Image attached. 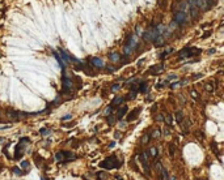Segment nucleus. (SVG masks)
Masks as SVG:
<instances>
[{"mask_svg": "<svg viewBox=\"0 0 224 180\" xmlns=\"http://www.w3.org/2000/svg\"><path fill=\"white\" fill-rule=\"evenodd\" d=\"M100 166L102 167V168H106V170H111V168H117V167H119V166H121V162L117 161L115 155H111V157L106 158L105 161H104L102 163H101Z\"/></svg>", "mask_w": 224, "mask_h": 180, "instance_id": "nucleus-1", "label": "nucleus"}, {"mask_svg": "<svg viewBox=\"0 0 224 180\" xmlns=\"http://www.w3.org/2000/svg\"><path fill=\"white\" fill-rule=\"evenodd\" d=\"M159 35H160V33L157 31V29L156 28H151L150 30H147L141 37H143V39H144V41H147V42H155Z\"/></svg>", "mask_w": 224, "mask_h": 180, "instance_id": "nucleus-2", "label": "nucleus"}, {"mask_svg": "<svg viewBox=\"0 0 224 180\" xmlns=\"http://www.w3.org/2000/svg\"><path fill=\"white\" fill-rule=\"evenodd\" d=\"M197 54H200V50H198V48H191V47H186V48L181 50V51L178 52V56H180V57H191V56H194V55H197Z\"/></svg>", "mask_w": 224, "mask_h": 180, "instance_id": "nucleus-3", "label": "nucleus"}, {"mask_svg": "<svg viewBox=\"0 0 224 180\" xmlns=\"http://www.w3.org/2000/svg\"><path fill=\"white\" fill-rule=\"evenodd\" d=\"M173 21H174L176 24H180V25L185 24V22L188 21V14H186L185 12H176V13H174Z\"/></svg>", "mask_w": 224, "mask_h": 180, "instance_id": "nucleus-4", "label": "nucleus"}, {"mask_svg": "<svg viewBox=\"0 0 224 180\" xmlns=\"http://www.w3.org/2000/svg\"><path fill=\"white\" fill-rule=\"evenodd\" d=\"M24 142H29V138L28 137H23L21 140H20V144L16 146V150H14V159H20L23 157V151H21V146H23V144Z\"/></svg>", "mask_w": 224, "mask_h": 180, "instance_id": "nucleus-5", "label": "nucleus"}, {"mask_svg": "<svg viewBox=\"0 0 224 180\" xmlns=\"http://www.w3.org/2000/svg\"><path fill=\"white\" fill-rule=\"evenodd\" d=\"M62 84H63V90H64V93H70L71 90H72V88H73V84H72V81L70 78H67L66 77V74L63 73V80H62Z\"/></svg>", "mask_w": 224, "mask_h": 180, "instance_id": "nucleus-6", "label": "nucleus"}, {"mask_svg": "<svg viewBox=\"0 0 224 180\" xmlns=\"http://www.w3.org/2000/svg\"><path fill=\"white\" fill-rule=\"evenodd\" d=\"M140 111H141V107H136L135 110H132L131 112H129V114H127L126 120H127V122H134V120L138 117V115L140 114Z\"/></svg>", "mask_w": 224, "mask_h": 180, "instance_id": "nucleus-7", "label": "nucleus"}, {"mask_svg": "<svg viewBox=\"0 0 224 180\" xmlns=\"http://www.w3.org/2000/svg\"><path fill=\"white\" fill-rule=\"evenodd\" d=\"M140 162H141V165H143V167H144V171L148 174L150 172V166H148V154L147 153H141Z\"/></svg>", "mask_w": 224, "mask_h": 180, "instance_id": "nucleus-8", "label": "nucleus"}, {"mask_svg": "<svg viewBox=\"0 0 224 180\" xmlns=\"http://www.w3.org/2000/svg\"><path fill=\"white\" fill-rule=\"evenodd\" d=\"M156 167L159 168V171H160V175H161V179L162 180H169V175H168V171L164 168V167H162L160 163H157L156 165Z\"/></svg>", "mask_w": 224, "mask_h": 180, "instance_id": "nucleus-9", "label": "nucleus"}, {"mask_svg": "<svg viewBox=\"0 0 224 180\" xmlns=\"http://www.w3.org/2000/svg\"><path fill=\"white\" fill-rule=\"evenodd\" d=\"M162 71H164V65H162V64H157V65L151 67V69L148 71V73H151V74H157V73H161Z\"/></svg>", "mask_w": 224, "mask_h": 180, "instance_id": "nucleus-10", "label": "nucleus"}, {"mask_svg": "<svg viewBox=\"0 0 224 180\" xmlns=\"http://www.w3.org/2000/svg\"><path fill=\"white\" fill-rule=\"evenodd\" d=\"M62 154H63V161L71 162V161H75L76 159V155L71 151H62Z\"/></svg>", "mask_w": 224, "mask_h": 180, "instance_id": "nucleus-11", "label": "nucleus"}, {"mask_svg": "<svg viewBox=\"0 0 224 180\" xmlns=\"http://www.w3.org/2000/svg\"><path fill=\"white\" fill-rule=\"evenodd\" d=\"M92 64L96 68H102L104 67V60L100 57H92Z\"/></svg>", "mask_w": 224, "mask_h": 180, "instance_id": "nucleus-12", "label": "nucleus"}, {"mask_svg": "<svg viewBox=\"0 0 224 180\" xmlns=\"http://www.w3.org/2000/svg\"><path fill=\"white\" fill-rule=\"evenodd\" d=\"M123 102H125V98H123V97H115V98L113 99V102H111V107L119 106V105H122Z\"/></svg>", "mask_w": 224, "mask_h": 180, "instance_id": "nucleus-13", "label": "nucleus"}, {"mask_svg": "<svg viewBox=\"0 0 224 180\" xmlns=\"http://www.w3.org/2000/svg\"><path fill=\"white\" fill-rule=\"evenodd\" d=\"M140 93H147V90H148V82L147 81H141L140 84H139V89H138Z\"/></svg>", "mask_w": 224, "mask_h": 180, "instance_id": "nucleus-14", "label": "nucleus"}, {"mask_svg": "<svg viewBox=\"0 0 224 180\" xmlns=\"http://www.w3.org/2000/svg\"><path fill=\"white\" fill-rule=\"evenodd\" d=\"M127 108H129L127 106H123V107H121V110H119V111H118V114H117V119H119V120H121L122 117H123V116H125V115L127 114Z\"/></svg>", "mask_w": 224, "mask_h": 180, "instance_id": "nucleus-15", "label": "nucleus"}, {"mask_svg": "<svg viewBox=\"0 0 224 180\" xmlns=\"http://www.w3.org/2000/svg\"><path fill=\"white\" fill-rule=\"evenodd\" d=\"M215 4H216V0H207V2L205 3V8H203V9H205V11H208V9H211Z\"/></svg>", "mask_w": 224, "mask_h": 180, "instance_id": "nucleus-16", "label": "nucleus"}, {"mask_svg": "<svg viewBox=\"0 0 224 180\" xmlns=\"http://www.w3.org/2000/svg\"><path fill=\"white\" fill-rule=\"evenodd\" d=\"M109 60H111L113 63H117V62H119V60H121V56H119V54L113 52V54L109 55Z\"/></svg>", "mask_w": 224, "mask_h": 180, "instance_id": "nucleus-17", "label": "nucleus"}, {"mask_svg": "<svg viewBox=\"0 0 224 180\" xmlns=\"http://www.w3.org/2000/svg\"><path fill=\"white\" fill-rule=\"evenodd\" d=\"M190 14H191V17L198 18V17H199V9L195 8V7H191V5H190Z\"/></svg>", "mask_w": 224, "mask_h": 180, "instance_id": "nucleus-18", "label": "nucleus"}, {"mask_svg": "<svg viewBox=\"0 0 224 180\" xmlns=\"http://www.w3.org/2000/svg\"><path fill=\"white\" fill-rule=\"evenodd\" d=\"M157 154H159V150H157L156 148H151V149L148 150V155H150V157H152V158H156V157H157Z\"/></svg>", "mask_w": 224, "mask_h": 180, "instance_id": "nucleus-19", "label": "nucleus"}, {"mask_svg": "<svg viewBox=\"0 0 224 180\" xmlns=\"http://www.w3.org/2000/svg\"><path fill=\"white\" fill-rule=\"evenodd\" d=\"M60 51V54H62V57H63V60H64V62H71V60H70V55H68V52H66L64 50H62V48H60L59 50Z\"/></svg>", "mask_w": 224, "mask_h": 180, "instance_id": "nucleus-20", "label": "nucleus"}, {"mask_svg": "<svg viewBox=\"0 0 224 180\" xmlns=\"http://www.w3.org/2000/svg\"><path fill=\"white\" fill-rule=\"evenodd\" d=\"M164 122L167 123L168 127H172V124H173V116L172 115H167V117L164 119Z\"/></svg>", "mask_w": 224, "mask_h": 180, "instance_id": "nucleus-21", "label": "nucleus"}, {"mask_svg": "<svg viewBox=\"0 0 224 180\" xmlns=\"http://www.w3.org/2000/svg\"><path fill=\"white\" fill-rule=\"evenodd\" d=\"M176 120L178 123H181L182 120H184V114H182V111H177L176 112Z\"/></svg>", "mask_w": 224, "mask_h": 180, "instance_id": "nucleus-22", "label": "nucleus"}, {"mask_svg": "<svg viewBox=\"0 0 224 180\" xmlns=\"http://www.w3.org/2000/svg\"><path fill=\"white\" fill-rule=\"evenodd\" d=\"M172 52H173V48H168L165 52H162V54L160 55V59H165L167 55H169V54H172Z\"/></svg>", "mask_w": 224, "mask_h": 180, "instance_id": "nucleus-23", "label": "nucleus"}, {"mask_svg": "<svg viewBox=\"0 0 224 180\" xmlns=\"http://www.w3.org/2000/svg\"><path fill=\"white\" fill-rule=\"evenodd\" d=\"M55 159H56L58 162L63 161V154H62V151H59V153H56V154H55Z\"/></svg>", "mask_w": 224, "mask_h": 180, "instance_id": "nucleus-24", "label": "nucleus"}, {"mask_svg": "<svg viewBox=\"0 0 224 180\" xmlns=\"http://www.w3.org/2000/svg\"><path fill=\"white\" fill-rule=\"evenodd\" d=\"M148 141H150V134H144L143 137H141V144H144V145H146Z\"/></svg>", "mask_w": 224, "mask_h": 180, "instance_id": "nucleus-25", "label": "nucleus"}, {"mask_svg": "<svg viewBox=\"0 0 224 180\" xmlns=\"http://www.w3.org/2000/svg\"><path fill=\"white\" fill-rule=\"evenodd\" d=\"M205 88H206V90H207V91H210V93H211V91H214V89H215V88H214V85H212L211 82L206 84V86H205Z\"/></svg>", "mask_w": 224, "mask_h": 180, "instance_id": "nucleus-26", "label": "nucleus"}, {"mask_svg": "<svg viewBox=\"0 0 224 180\" xmlns=\"http://www.w3.org/2000/svg\"><path fill=\"white\" fill-rule=\"evenodd\" d=\"M132 52V48L130 46H125V55H130Z\"/></svg>", "mask_w": 224, "mask_h": 180, "instance_id": "nucleus-27", "label": "nucleus"}, {"mask_svg": "<svg viewBox=\"0 0 224 180\" xmlns=\"http://www.w3.org/2000/svg\"><path fill=\"white\" fill-rule=\"evenodd\" d=\"M136 97V91H131V93H129V95L126 97V99H134Z\"/></svg>", "mask_w": 224, "mask_h": 180, "instance_id": "nucleus-28", "label": "nucleus"}, {"mask_svg": "<svg viewBox=\"0 0 224 180\" xmlns=\"http://www.w3.org/2000/svg\"><path fill=\"white\" fill-rule=\"evenodd\" d=\"M190 95H191L194 99H198V98H199V94H198L195 90H190Z\"/></svg>", "mask_w": 224, "mask_h": 180, "instance_id": "nucleus-29", "label": "nucleus"}, {"mask_svg": "<svg viewBox=\"0 0 224 180\" xmlns=\"http://www.w3.org/2000/svg\"><path fill=\"white\" fill-rule=\"evenodd\" d=\"M108 123H109L110 125H113V124L115 123V117H114V116H109V117H108Z\"/></svg>", "mask_w": 224, "mask_h": 180, "instance_id": "nucleus-30", "label": "nucleus"}, {"mask_svg": "<svg viewBox=\"0 0 224 180\" xmlns=\"http://www.w3.org/2000/svg\"><path fill=\"white\" fill-rule=\"evenodd\" d=\"M119 89H121V85H118V84H114L111 86V91H118Z\"/></svg>", "mask_w": 224, "mask_h": 180, "instance_id": "nucleus-31", "label": "nucleus"}, {"mask_svg": "<svg viewBox=\"0 0 224 180\" xmlns=\"http://www.w3.org/2000/svg\"><path fill=\"white\" fill-rule=\"evenodd\" d=\"M160 133H161V132H160L159 129H156V131H155V132H153V133H152V134L150 136V137H153V138H156V137H159V136H160Z\"/></svg>", "mask_w": 224, "mask_h": 180, "instance_id": "nucleus-32", "label": "nucleus"}, {"mask_svg": "<svg viewBox=\"0 0 224 180\" xmlns=\"http://www.w3.org/2000/svg\"><path fill=\"white\" fill-rule=\"evenodd\" d=\"M51 133V131H49V129H41V134H43V136H47V134H50Z\"/></svg>", "mask_w": 224, "mask_h": 180, "instance_id": "nucleus-33", "label": "nucleus"}, {"mask_svg": "<svg viewBox=\"0 0 224 180\" xmlns=\"http://www.w3.org/2000/svg\"><path fill=\"white\" fill-rule=\"evenodd\" d=\"M13 172H14V174H17V175H24V172H21V171H20V168H18V167H13Z\"/></svg>", "mask_w": 224, "mask_h": 180, "instance_id": "nucleus-34", "label": "nucleus"}, {"mask_svg": "<svg viewBox=\"0 0 224 180\" xmlns=\"http://www.w3.org/2000/svg\"><path fill=\"white\" fill-rule=\"evenodd\" d=\"M21 167H23V168H29V162H28V161H23Z\"/></svg>", "mask_w": 224, "mask_h": 180, "instance_id": "nucleus-35", "label": "nucleus"}, {"mask_svg": "<svg viewBox=\"0 0 224 180\" xmlns=\"http://www.w3.org/2000/svg\"><path fill=\"white\" fill-rule=\"evenodd\" d=\"M155 120H156V122H164V116H162V115H157Z\"/></svg>", "mask_w": 224, "mask_h": 180, "instance_id": "nucleus-36", "label": "nucleus"}, {"mask_svg": "<svg viewBox=\"0 0 224 180\" xmlns=\"http://www.w3.org/2000/svg\"><path fill=\"white\" fill-rule=\"evenodd\" d=\"M174 149H176L174 145H170V146H169V153H170V155H174Z\"/></svg>", "mask_w": 224, "mask_h": 180, "instance_id": "nucleus-37", "label": "nucleus"}, {"mask_svg": "<svg viewBox=\"0 0 224 180\" xmlns=\"http://www.w3.org/2000/svg\"><path fill=\"white\" fill-rule=\"evenodd\" d=\"M168 80H169V81H172V80H177V76L176 74H170V76H168Z\"/></svg>", "mask_w": 224, "mask_h": 180, "instance_id": "nucleus-38", "label": "nucleus"}, {"mask_svg": "<svg viewBox=\"0 0 224 180\" xmlns=\"http://www.w3.org/2000/svg\"><path fill=\"white\" fill-rule=\"evenodd\" d=\"M71 117H72V116H71V115L68 114V115H66V116H63V117H62V120H63V122H66V120H70Z\"/></svg>", "mask_w": 224, "mask_h": 180, "instance_id": "nucleus-39", "label": "nucleus"}, {"mask_svg": "<svg viewBox=\"0 0 224 180\" xmlns=\"http://www.w3.org/2000/svg\"><path fill=\"white\" fill-rule=\"evenodd\" d=\"M75 125V123L72 122V123H68V124H63V127H66V128H71V127H73Z\"/></svg>", "mask_w": 224, "mask_h": 180, "instance_id": "nucleus-40", "label": "nucleus"}, {"mask_svg": "<svg viewBox=\"0 0 224 180\" xmlns=\"http://www.w3.org/2000/svg\"><path fill=\"white\" fill-rule=\"evenodd\" d=\"M156 88H157V89H162V88H164V82H159V84L156 85Z\"/></svg>", "mask_w": 224, "mask_h": 180, "instance_id": "nucleus-41", "label": "nucleus"}, {"mask_svg": "<svg viewBox=\"0 0 224 180\" xmlns=\"http://www.w3.org/2000/svg\"><path fill=\"white\" fill-rule=\"evenodd\" d=\"M210 34H211V33H210V31H207V33L205 34V35H202V38H207V37H208Z\"/></svg>", "mask_w": 224, "mask_h": 180, "instance_id": "nucleus-42", "label": "nucleus"}, {"mask_svg": "<svg viewBox=\"0 0 224 180\" xmlns=\"http://www.w3.org/2000/svg\"><path fill=\"white\" fill-rule=\"evenodd\" d=\"M199 77H202V74H200V73H198V74H195V76H194L193 78L195 80V78H199Z\"/></svg>", "mask_w": 224, "mask_h": 180, "instance_id": "nucleus-43", "label": "nucleus"}, {"mask_svg": "<svg viewBox=\"0 0 224 180\" xmlns=\"http://www.w3.org/2000/svg\"><path fill=\"white\" fill-rule=\"evenodd\" d=\"M5 128H9V125H0V129H5Z\"/></svg>", "mask_w": 224, "mask_h": 180, "instance_id": "nucleus-44", "label": "nucleus"}, {"mask_svg": "<svg viewBox=\"0 0 224 180\" xmlns=\"http://www.w3.org/2000/svg\"><path fill=\"white\" fill-rule=\"evenodd\" d=\"M143 63H144V60H140V62H139V63H138V65H139V67H140V65H141V64H143Z\"/></svg>", "mask_w": 224, "mask_h": 180, "instance_id": "nucleus-45", "label": "nucleus"}, {"mask_svg": "<svg viewBox=\"0 0 224 180\" xmlns=\"http://www.w3.org/2000/svg\"><path fill=\"white\" fill-rule=\"evenodd\" d=\"M170 180H176V177H172V179H170Z\"/></svg>", "mask_w": 224, "mask_h": 180, "instance_id": "nucleus-46", "label": "nucleus"}]
</instances>
